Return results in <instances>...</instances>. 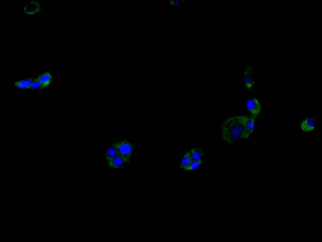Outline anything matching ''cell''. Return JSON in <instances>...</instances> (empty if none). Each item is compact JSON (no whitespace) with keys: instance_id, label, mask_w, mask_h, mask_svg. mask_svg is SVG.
Returning <instances> with one entry per match:
<instances>
[{"instance_id":"6da1fadb","label":"cell","mask_w":322,"mask_h":242,"mask_svg":"<svg viewBox=\"0 0 322 242\" xmlns=\"http://www.w3.org/2000/svg\"><path fill=\"white\" fill-rule=\"evenodd\" d=\"M247 116L236 115L230 117L222 123L220 132L224 142L229 145L240 138Z\"/></svg>"},{"instance_id":"7a4b0ae2","label":"cell","mask_w":322,"mask_h":242,"mask_svg":"<svg viewBox=\"0 0 322 242\" xmlns=\"http://www.w3.org/2000/svg\"><path fill=\"white\" fill-rule=\"evenodd\" d=\"M133 147L127 139L118 142V154L121 156L125 163H128L132 154Z\"/></svg>"},{"instance_id":"3957f363","label":"cell","mask_w":322,"mask_h":242,"mask_svg":"<svg viewBox=\"0 0 322 242\" xmlns=\"http://www.w3.org/2000/svg\"><path fill=\"white\" fill-rule=\"evenodd\" d=\"M243 82L247 89L252 88L255 83V71L251 65H247L243 70Z\"/></svg>"},{"instance_id":"277c9868","label":"cell","mask_w":322,"mask_h":242,"mask_svg":"<svg viewBox=\"0 0 322 242\" xmlns=\"http://www.w3.org/2000/svg\"><path fill=\"white\" fill-rule=\"evenodd\" d=\"M255 116H247L244 124L243 130L240 139H248L252 133L254 128Z\"/></svg>"},{"instance_id":"5b68a950","label":"cell","mask_w":322,"mask_h":242,"mask_svg":"<svg viewBox=\"0 0 322 242\" xmlns=\"http://www.w3.org/2000/svg\"><path fill=\"white\" fill-rule=\"evenodd\" d=\"M246 105L247 110L252 116H256L261 111V106L258 101L255 98L249 99L247 101Z\"/></svg>"},{"instance_id":"8992f818","label":"cell","mask_w":322,"mask_h":242,"mask_svg":"<svg viewBox=\"0 0 322 242\" xmlns=\"http://www.w3.org/2000/svg\"><path fill=\"white\" fill-rule=\"evenodd\" d=\"M41 5L38 1L32 0L27 4L24 8V11L27 15H34L41 10Z\"/></svg>"},{"instance_id":"52a82bcc","label":"cell","mask_w":322,"mask_h":242,"mask_svg":"<svg viewBox=\"0 0 322 242\" xmlns=\"http://www.w3.org/2000/svg\"><path fill=\"white\" fill-rule=\"evenodd\" d=\"M125 163H126L123 158L119 154L107 161L108 166L110 168L113 169L122 168Z\"/></svg>"},{"instance_id":"ba28073f","label":"cell","mask_w":322,"mask_h":242,"mask_svg":"<svg viewBox=\"0 0 322 242\" xmlns=\"http://www.w3.org/2000/svg\"><path fill=\"white\" fill-rule=\"evenodd\" d=\"M315 120L312 117L306 118L302 122L300 128L302 130L305 132H311L315 128Z\"/></svg>"},{"instance_id":"9c48e42d","label":"cell","mask_w":322,"mask_h":242,"mask_svg":"<svg viewBox=\"0 0 322 242\" xmlns=\"http://www.w3.org/2000/svg\"><path fill=\"white\" fill-rule=\"evenodd\" d=\"M118 154V142L112 143L108 148L105 154L107 161L111 159Z\"/></svg>"},{"instance_id":"30bf717a","label":"cell","mask_w":322,"mask_h":242,"mask_svg":"<svg viewBox=\"0 0 322 242\" xmlns=\"http://www.w3.org/2000/svg\"><path fill=\"white\" fill-rule=\"evenodd\" d=\"M36 78H28L16 82L14 84V86L18 88L22 89H27L35 80Z\"/></svg>"},{"instance_id":"8fae6325","label":"cell","mask_w":322,"mask_h":242,"mask_svg":"<svg viewBox=\"0 0 322 242\" xmlns=\"http://www.w3.org/2000/svg\"><path fill=\"white\" fill-rule=\"evenodd\" d=\"M52 78V76L48 72L41 74L36 78L37 80L45 84L47 87L50 84Z\"/></svg>"},{"instance_id":"7c38bea8","label":"cell","mask_w":322,"mask_h":242,"mask_svg":"<svg viewBox=\"0 0 322 242\" xmlns=\"http://www.w3.org/2000/svg\"><path fill=\"white\" fill-rule=\"evenodd\" d=\"M191 157L193 160L202 159L203 155V150L200 148H195L189 150Z\"/></svg>"},{"instance_id":"4fadbf2b","label":"cell","mask_w":322,"mask_h":242,"mask_svg":"<svg viewBox=\"0 0 322 242\" xmlns=\"http://www.w3.org/2000/svg\"><path fill=\"white\" fill-rule=\"evenodd\" d=\"M193 160L190 151H187L184 155L180 163L179 167L182 169L188 165Z\"/></svg>"},{"instance_id":"5bb4252c","label":"cell","mask_w":322,"mask_h":242,"mask_svg":"<svg viewBox=\"0 0 322 242\" xmlns=\"http://www.w3.org/2000/svg\"><path fill=\"white\" fill-rule=\"evenodd\" d=\"M202 162V159L193 160L188 165L184 167L182 169L185 170L186 171H190L193 170L198 167L201 164Z\"/></svg>"},{"instance_id":"9a60e30c","label":"cell","mask_w":322,"mask_h":242,"mask_svg":"<svg viewBox=\"0 0 322 242\" xmlns=\"http://www.w3.org/2000/svg\"><path fill=\"white\" fill-rule=\"evenodd\" d=\"M47 87L45 84L37 80L36 78L27 89H42Z\"/></svg>"},{"instance_id":"2e32d148","label":"cell","mask_w":322,"mask_h":242,"mask_svg":"<svg viewBox=\"0 0 322 242\" xmlns=\"http://www.w3.org/2000/svg\"><path fill=\"white\" fill-rule=\"evenodd\" d=\"M185 2V0H169L168 3L174 7H179L182 6Z\"/></svg>"}]
</instances>
